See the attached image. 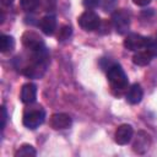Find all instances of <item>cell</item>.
Here are the masks:
<instances>
[{
  "mask_svg": "<svg viewBox=\"0 0 157 157\" xmlns=\"http://www.w3.org/2000/svg\"><path fill=\"white\" fill-rule=\"evenodd\" d=\"M107 78L115 90H124L128 87V77L119 64H112L107 69Z\"/></svg>",
  "mask_w": 157,
  "mask_h": 157,
  "instance_id": "obj_1",
  "label": "cell"
},
{
  "mask_svg": "<svg viewBox=\"0 0 157 157\" xmlns=\"http://www.w3.org/2000/svg\"><path fill=\"white\" fill-rule=\"evenodd\" d=\"M45 112L42 107H33L25 112L23 114V125L27 129H37L44 123Z\"/></svg>",
  "mask_w": 157,
  "mask_h": 157,
  "instance_id": "obj_2",
  "label": "cell"
},
{
  "mask_svg": "<svg viewBox=\"0 0 157 157\" xmlns=\"http://www.w3.org/2000/svg\"><path fill=\"white\" fill-rule=\"evenodd\" d=\"M112 23L119 34H124L130 27V15L125 10H115L112 15Z\"/></svg>",
  "mask_w": 157,
  "mask_h": 157,
  "instance_id": "obj_3",
  "label": "cell"
},
{
  "mask_svg": "<svg viewBox=\"0 0 157 157\" xmlns=\"http://www.w3.org/2000/svg\"><path fill=\"white\" fill-rule=\"evenodd\" d=\"M78 25L85 31H94L99 27L101 20H99V16L96 12H93L92 10H86L85 12H82L80 15Z\"/></svg>",
  "mask_w": 157,
  "mask_h": 157,
  "instance_id": "obj_4",
  "label": "cell"
},
{
  "mask_svg": "<svg viewBox=\"0 0 157 157\" xmlns=\"http://www.w3.org/2000/svg\"><path fill=\"white\" fill-rule=\"evenodd\" d=\"M22 44L29 50H37L44 47V42L42 37L33 31H26L22 34Z\"/></svg>",
  "mask_w": 157,
  "mask_h": 157,
  "instance_id": "obj_5",
  "label": "cell"
},
{
  "mask_svg": "<svg viewBox=\"0 0 157 157\" xmlns=\"http://www.w3.org/2000/svg\"><path fill=\"white\" fill-rule=\"evenodd\" d=\"M151 146V137L147 132L145 131H139L135 140H134V144H132V150L139 153V155H144L148 151Z\"/></svg>",
  "mask_w": 157,
  "mask_h": 157,
  "instance_id": "obj_6",
  "label": "cell"
},
{
  "mask_svg": "<svg viewBox=\"0 0 157 157\" xmlns=\"http://www.w3.org/2000/svg\"><path fill=\"white\" fill-rule=\"evenodd\" d=\"M145 44H146V37L137 33H130L124 39V47L131 52H137L141 48H145Z\"/></svg>",
  "mask_w": 157,
  "mask_h": 157,
  "instance_id": "obj_7",
  "label": "cell"
},
{
  "mask_svg": "<svg viewBox=\"0 0 157 157\" xmlns=\"http://www.w3.org/2000/svg\"><path fill=\"white\" fill-rule=\"evenodd\" d=\"M132 135H134L132 126L129 125V124H121L115 130L114 139H115V142L118 145H126L132 139Z\"/></svg>",
  "mask_w": 157,
  "mask_h": 157,
  "instance_id": "obj_8",
  "label": "cell"
},
{
  "mask_svg": "<svg viewBox=\"0 0 157 157\" xmlns=\"http://www.w3.org/2000/svg\"><path fill=\"white\" fill-rule=\"evenodd\" d=\"M71 124H72V120H71L70 115H67L65 113H55L50 118V126L55 130L67 129L71 126Z\"/></svg>",
  "mask_w": 157,
  "mask_h": 157,
  "instance_id": "obj_9",
  "label": "cell"
},
{
  "mask_svg": "<svg viewBox=\"0 0 157 157\" xmlns=\"http://www.w3.org/2000/svg\"><path fill=\"white\" fill-rule=\"evenodd\" d=\"M20 98L23 103L26 104H32L36 98H37V86L32 82H28V83H25L21 88V94H20Z\"/></svg>",
  "mask_w": 157,
  "mask_h": 157,
  "instance_id": "obj_10",
  "label": "cell"
},
{
  "mask_svg": "<svg viewBox=\"0 0 157 157\" xmlns=\"http://www.w3.org/2000/svg\"><path fill=\"white\" fill-rule=\"evenodd\" d=\"M39 27L42 29V32L47 36H50L55 32V28H56V18L52 15H47L44 17L40 18L39 21Z\"/></svg>",
  "mask_w": 157,
  "mask_h": 157,
  "instance_id": "obj_11",
  "label": "cell"
},
{
  "mask_svg": "<svg viewBox=\"0 0 157 157\" xmlns=\"http://www.w3.org/2000/svg\"><path fill=\"white\" fill-rule=\"evenodd\" d=\"M142 96H144V92H142L141 86L139 83H134V85H131V87L129 88V91L126 93V101L130 104H137L141 102Z\"/></svg>",
  "mask_w": 157,
  "mask_h": 157,
  "instance_id": "obj_12",
  "label": "cell"
},
{
  "mask_svg": "<svg viewBox=\"0 0 157 157\" xmlns=\"http://www.w3.org/2000/svg\"><path fill=\"white\" fill-rule=\"evenodd\" d=\"M152 58L153 56L146 49L145 50H137V53H135L132 56V63L137 66H146L147 64L151 63Z\"/></svg>",
  "mask_w": 157,
  "mask_h": 157,
  "instance_id": "obj_13",
  "label": "cell"
},
{
  "mask_svg": "<svg viewBox=\"0 0 157 157\" xmlns=\"http://www.w3.org/2000/svg\"><path fill=\"white\" fill-rule=\"evenodd\" d=\"M15 47V40L11 36H6V34H2L0 37V50L2 53H6L9 50H12Z\"/></svg>",
  "mask_w": 157,
  "mask_h": 157,
  "instance_id": "obj_14",
  "label": "cell"
},
{
  "mask_svg": "<svg viewBox=\"0 0 157 157\" xmlns=\"http://www.w3.org/2000/svg\"><path fill=\"white\" fill-rule=\"evenodd\" d=\"M37 152L34 150V147L32 145L25 144L22 145L16 152H15V157H29V156H36Z\"/></svg>",
  "mask_w": 157,
  "mask_h": 157,
  "instance_id": "obj_15",
  "label": "cell"
},
{
  "mask_svg": "<svg viewBox=\"0 0 157 157\" xmlns=\"http://www.w3.org/2000/svg\"><path fill=\"white\" fill-rule=\"evenodd\" d=\"M145 49L152 55V56H157V39L146 37V44H145Z\"/></svg>",
  "mask_w": 157,
  "mask_h": 157,
  "instance_id": "obj_16",
  "label": "cell"
},
{
  "mask_svg": "<svg viewBox=\"0 0 157 157\" xmlns=\"http://www.w3.org/2000/svg\"><path fill=\"white\" fill-rule=\"evenodd\" d=\"M39 5V0H21V7L26 12L34 11Z\"/></svg>",
  "mask_w": 157,
  "mask_h": 157,
  "instance_id": "obj_17",
  "label": "cell"
},
{
  "mask_svg": "<svg viewBox=\"0 0 157 157\" xmlns=\"http://www.w3.org/2000/svg\"><path fill=\"white\" fill-rule=\"evenodd\" d=\"M71 33H72V28H71V26H69V25L63 26V27L59 29V33H58V40L64 42V40L69 39L70 36H71Z\"/></svg>",
  "mask_w": 157,
  "mask_h": 157,
  "instance_id": "obj_18",
  "label": "cell"
},
{
  "mask_svg": "<svg viewBox=\"0 0 157 157\" xmlns=\"http://www.w3.org/2000/svg\"><path fill=\"white\" fill-rule=\"evenodd\" d=\"M42 6L44 11H54L56 7V1L55 0H42Z\"/></svg>",
  "mask_w": 157,
  "mask_h": 157,
  "instance_id": "obj_19",
  "label": "cell"
},
{
  "mask_svg": "<svg viewBox=\"0 0 157 157\" xmlns=\"http://www.w3.org/2000/svg\"><path fill=\"white\" fill-rule=\"evenodd\" d=\"M117 5V0H104L103 1V9L104 11H112Z\"/></svg>",
  "mask_w": 157,
  "mask_h": 157,
  "instance_id": "obj_20",
  "label": "cell"
},
{
  "mask_svg": "<svg viewBox=\"0 0 157 157\" xmlns=\"http://www.w3.org/2000/svg\"><path fill=\"white\" fill-rule=\"evenodd\" d=\"M99 2H101V0H83V6L88 10H91V9L97 7L99 5Z\"/></svg>",
  "mask_w": 157,
  "mask_h": 157,
  "instance_id": "obj_21",
  "label": "cell"
},
{
  "mask_svg": "<svg viewBox=\"0 0 157 157\" xmlns=\"http://www.w3.org/2000/svg\"><path fill=\"white\" fill-rule=\"evenodd\" d=\"M6 118H7V113H6L5 107L2 105V107H1V130L5 129V125H6Z\"/></svg>",
  "mask_w": 157,
  "mask_h": 157,
  "instance_id": "obj_22",
  "label": "cell"
},
{
  "mask_svg": "<svg viewBox=\"0 0 157 157\" xmlns=\"http://www.w3.org/2000/svg\"><path fill=\"white\" fill-rule=\"evenodd\" d=\"M132 1L137 6H146V5H148L151 2V0H132Z\"/></svg>",
  "mask_w": 157,
  "mask_h": 157,
  "instance_id": "obj_23",
  "label": "cell"
},
{
  "mask_svg": "<svg viewBox=\"0 0 157 157\" xmlns=\"http://www.w3.org/2000/svg\"><path fill=\"white\" fill-rule=\"evenodd\" d=\"M1 2H2V5H5V6H10V5H12L13 0H1Z\"/></svg>",
  "mask_w": 157,
  "mask_h": 157,
  "instance_id": "obj_24",
  "label": "cell"
}]
</instances>
